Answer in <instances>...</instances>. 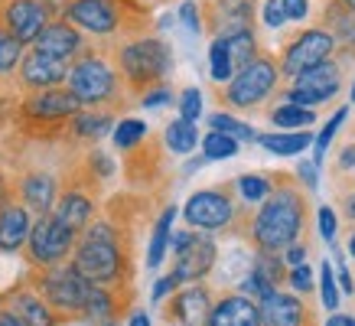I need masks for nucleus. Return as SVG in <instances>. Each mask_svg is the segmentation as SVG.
Returning <instances> with one entry per match:
<instances>
[{
  "instance_id": "1",
  "label": "nucleus",
  "mask_w": 355,
  "mask_h": 326,
  "mask_svg": "<svg viewBox=\"0 0 355 326\" xmlns=\"http://www.w3.org/2000/svg\"><path fill=\"white\" fill-rule=\"evenodd\" d=\"M72 271L98 287H114L128 274V248L121 245V232L108 218L92 222L72 248Z\"/></svg>"
},
{
  "instance_id": "2",
  "label": "nucleus",
  "mask_w": 355,
  "mask_h": 326,
  "mask_svg": "<svg viewBox=\"0 0 355 326\" xmlns=\"http://www.w3.org/2000/svg\"><path fill=\"white\" fill-rule=\"evenodd\" d=\"M303 228V199L293 189H277L268 196V203L261 206L251 225V239L261 251L277 255V251L291 248Z\"/></svg>"
},
{
  "instance_id": "3",
  "label": "nucleus",
  "mask_w": 355,
  "mask_h": 326,
  "mask_svg": "<svg viewBox=\"0 0 355 326\" xmlns=\"http://www.w3.org/2000/svg\"><path fill=\"white\" fill-rule=\"evenodd\" d=\"M118 65H121V76L128 78V85L150 88V85H160V78L170 72L173 55H170V46L163 40L144 36V40L121 46Z\"/></svg>"
},
{
  "instance_id": "4",
  "label": "nucleus",
  "mask_w": 355,
  "mask_h": 326,
  "mask_svg": "<svg viewBox=\"0 0 355 326\" xmlns=\"http://www.w3.org/2000/svg\"><path fill=\"white\" fill-rule=\"evenodd\" d=\"M88 287L92 284L85 277H78L72 271V264H59V268H46V271L36 274V293L43 297L49 310L55 316H82V304L88 297Z\"/></svg>"
},
{
  "instance_id": "5",
  "label": "nucleus",
  "mask_w": 355,
  "mask_h": 326,
  "mask_svg": "<svg viewBox=\"0 0 355 326\" xmlns=\"http://www.w3.org/2000/svg\"><path fill=\"white\" fill-rule=\"evenodd\" d=\"M69 92L78 98L82 108H95V105H105L118 95V76L101 55H82L76 65H69Z\"/></svg>"
},
{
  "instance_id": "6",
  "label": "nucleus",
  "mask_w": 355,
  "mask_h": 326,
  "mask_svg": "<svg viewBox=\"0 0 355 326\" xmlns=\"http://www.w3.org/2000/svg\"><path fill=\"white\" fill-rule=\"evenodd\" d=\"M76 239L78 235H72L62 222H55L53 212H49V216H40L30 225L26 258H30V264L33 268H40V271H46V268H59V264L72 255Z\"/></svg>"
},
{
  "instance_id": "7",
  "label": "nucleus",
  "mask_w": 355,
  "mask_h": 326,
  "mask_svg": "<svg viewBox=\"0 0 355 326\" xmlns=\"http://www.w3.org/2000/svg\"><path fill=\"white\" fill-rule=\"evenodd\" d=\"M59 10L49 0H7L0 10V30L10 33L20 46L36 43V36L53 23V13Z\"/></svg>"
},
{
  "instance_id": "8",
  "label": "nucleus",
  "mask_w": 355,
  "mask_h": 326,
  "mask_svg": "<svg viewBox=\"0 0 355 326\" xmlns=\"http://www.w3.org/2000/svg\"><path fill=\"white\" fill-rule=\"evenodd\" d=\"M277 85V65L270 59H254L251 65H245L241 72L232 76L225 88V101L235 108H251L270 95V88Z\"/></svg>"
},
{
  "instance_id": "9",
  "label": "nucleus",
  "mask_w": 355,
  "mask_h": 326,
  "mask_svg": "<svg viewBox=\"0 0 355 326\" xmlns=\"http://www.w3.org/2000/svg\"><path fill=\"white\" fill-rule=\"evenodd\" d=\"M186 225L205 228V232H218L235 222V203L225 189H199L186 199L183 206Z\"/></svg>"
},
{
  "instance_id": "10",
  "label": "nucleus",
  "mask_w": 355,
  "mask_h": 326,
  "mask_svg": "<svg viewBox=\"0 0 355 326\" xmlns=\"http://www.w3.org/2000/svg\"><path fill=\"white\" fill-rule=\"evenodd\" d=\"M173 255H176V264H173L170 277L176 284H196L216 268L218 248L209 232H189L186 245L180 251H173Z\"/></svg>"
},
{
  "instance_id": "11",
  "label": "nucleus",
  "mask_w": 355,
  "mask_h": 326,
  "mask_svg": "<svg viewBox=\"0 0 355 326\" xmlns=\"http://www.w3.org/2000/svg\"><path fill=\"white\" fill-rule=\"evenodd\" d=\"M62 13L78 33L111 36L121 30V0H69Z\"/></svg>"
},
{
  "instance_id": "12",
  "label": "nucleus",
  "mask_w": 355,
  "mask_h": 326,
  "mask_svg": "<svg viewBox=\"0 0 355 326\" xmlns=\"http://www.w3.org/2000/svg\"><path fill=\"white\" fill-rule=\"evenodd\" d=\"M333 36L326 30H306L300 33L297 40H293L287 49H284V72L287 76H300L306 69H316V65L329 62V55H333Z\"/></svg>"
},
{
  "instance_id": "13",
  "label": "nucleus",
  "mask_w": 355,
  "mask_h": 326,
  "mask_svg": "<svg viewBox=\"0 0 355 326\" xmlns=\"http://www.w3.org/2000/svg\"><path fill=\"white\" fill-rule=\"evenodd\" d=\"M336 92H339V69L333 62H323L293 78V88H291V95H287V101L300 105V108H313V105H320L326 98H333Z\"/></svg>"
},
{
  "instance_id": "14",
  "label": "nucleus",
  "mask_w": 355,
  "mask_h": 326,
  "mask_svg": "<svg viewBox=\"0 0 355 326\" xmlns=\"http://www.w3.org/2000/svg\"><path fill=\"white\" fill-rule=\"evenodd\" d=\"M78 111H82L78 98L62 85L46 88V92H33L23 101V114L33 121H65V118H76Z\"/></svg>"
},
{
  "instance_id": "15",
  "label": "nucleus",
  "mask_w": 355,
  "mask_h": 326,
  "mask_svg": "<svg viewBox=\"0 0 355 326\" xmlns=\"http://www.w3.org/2000/svg\"><path fill=\"white\" fill-rule=\"evenodd\" d=\"M212 310V293L202 284L183 287L173 293L170 307H166V320H173V326H205Z\"/></svg>"
},
{
  "instance_id": "16",
  "label": "nucleus",
  "mask_w": 355,
  "mask_h": 326,
  "mask_svg": "<svg viewBox=\"0 0 355 326\" xmlns=\"http://www.w3.org/2000/svg\"><path fill=\"white\" fill-rule=\"evenodd\" d=\"M69 76V62L62 59H53V55L33 53L20 59V82L33 92H46V88H59Z\"/></svg>"
},
{
  "instance_id": "17",
  "label": "nucleus",
  "mask_w": 355,
  "mask_h": 326,
  "mask_svg": "<svg viewBox=\"0 0 355 326\" xmlns=\"http://www.w3.org/2000/svg\"><path fill=\"white\" fill-rule=\"evenodd\" d=\"M33 53H43V55H53V59L69 62V59H76V55L82 53V33H78L72 23L53 20L40 36H36Z\"/></svg>"
},
{
  "instance_id": "18",
  "label": "nucleus",
  "mask_w": 355,
  "mask_h": 326,
  "mask_svg": "<svg viewBox=\"0 0 355 326\" xmlns=\"http://www.w3.org/2000/svg\"><path fill=\"white\" fill-rule=\"evenodd\" d=\"M205 326H261L258 304L245 293H225L212 304Z\"/></svg>"
},
{
  "instance_id": "19",
  "label": "nucleus",
  "mask_w": 355,
  "mask_h": 326,
  "mask_svg": "<svg viewBox=\"0 0 355 326\" xmlns=\"http://www.w3.org/2000/svg\"><path fill=\"white\" fill-rule=\"evenodd\" d=\"M92 216H95V199H92L88 193H82L78 186L65 189L53 206V218L55 222H62L72 235H82V232L92 225Z\"/></svg>"
},
{
  "instance_id": "20",
  "label": "nucleus",
  "mask_w": 355,
  "mask_h": 326,
  "mask_svg": "<svg viewBox=\"0 0 355 326\" xmlns=\"http://www.w3.org/2000/svg\"><path fill=\"white\" fill-rule=\"evenodd\" d=\"M59 199V183L49 173H26L20 180V206L36 216H49Z\"/></svg>"
},
{
  "instance_id": "21",
  "label": "nucleus",
  "mask_w": 355,
  "mask_h": 326,
  "mask_svg": "<svg viewBox=\"0 0 355 326\" xmlns=\"http://www.w3.org/2000/svg\"><path fill=\"white\" fill-rule=\"evenodd\" d=\"M258 314H261V326H303L306 307L291 293L270 291L268 297L258 300Z\"/></svg>"
},
{
  "instance_id": "22",
  "label": "nucleus",
  "mask_w": 355,
  "mask_h": 326,
  "mask_svg": "<svg viewBox=\"0 0 355 326\" xmlns=\"http://www.w3.org/2000/svg\"><path fill=\"white\" fill-rule=\"evenodd\" d=\"M30 212L13 203V199H0V251H20L30 239Z\"/></svg>"
},
{
  "instance_id": "23",
  "label": "nucleus",
  "mask_w": 355,
  "mask_h": 326,
  "mask_svg": "<svg viewBox=\"0 0 355 326\" xmlns=\"http://www.w3.org/2000/svg\"><path fill=\"white\" fill-rule=\"evenodd\" d=\"M3 307L13 310L26 326H59V316L49 310V304L36 291H26V287H17Z\"/></svg>"
},
{
  "instance_id": "24",
  "label": "nucleus",
  "mask_w": 355,
  "mask_h": 326,
  "mask_svg": "<svg viewBox=\"0 0 355 326\" xmlns=\"http://www.w3.org/2000/svg\"><path fill=\"white\" fill-rule=\"evenodd\" d=\"M118 297H114V291L111 287H98V284H92L88 287V297L85 304H82V320L92 326H111L114 320H118Z\"/></svg>"
},
{
  "instance_id": "25",
  "label": "nucleus",
  "mask_w": 355,
  "mask_h": 326,
  "mask_svg": "<svg viewBox=\"0 0 355 326\" xmlns=\"http://www.w3.org/2000/svg\"><path fill=\"white\" fill-rule=\"evenodd\" d=\"M251 7H254V0H222L216 7L218 10V36L248 30V23H251Z\"/></svg>"
},
{
  "instance_id": "26",
  "label": "nucleus",
  "mask_w": 355,
  "mask_h": 326,
  "mask_svg": "<svg viewBox=\"0 0 355 326\" xmlns=\"http://www.w3.org/2000/svg\"><path fill=\"white\" fill-rule=\"evenodd\" d=\"M225 40V49H228V62L235 72H241L245 65H251L258 59V43H254V33L251 30H238V33H228L222 36Z\"/></svg>"
},
{
  "instance_id": "27",
  "label": "nucleus",
  "mask_w": 355,
  "mask_h": 326,
  "mask_svg": "<svg viewBox=\"0 0 355 326\" xmlns=\"http://www.w3.org/2000/svg\"><path fill=\"white\" fill-rule=\"evenodd\" d=\"M72 124V134H76L78 141H98V137H105L111 128H114V118L105 114V111H78L76 118H69Z\"/></svg>"
},
{
  "instance_id": "28",
  "label": "nucleus",
  "mask_w": 355,
  "mask_h": 326,
  "mask_svg": "<svg viewBox=\"0 0 355 326\" xmlns=\"http://www.w3.org/2000/svg\"><path fill=\"white\" fill-rule=\"evenodd\" d=\"M258 144L268 153H277V157H293V153H303L313 144V137L306 130H293V134H261Z\"/></svg>"
},
{
  "instance_id": "29",
  "label": "nucleus",
  "mask_w": 355,
  "mask_h": 326,
  "mask_svg": "<svg viewBox=\"0 0 355 326\" xmlns=\"http://www.w3.org/2000/svg\"><path fill=\"white\" fill-rule=\"evenodd\" d=\"M173 218H176V209H163V216L157 218L153 225V239L150 248H147V268H160L163 258H166V248H170V235H173Z\"/></svg>"
},
{
  "instance_id": "30",
  "label": "nucleus",
  "mask_w": 355,
  "mask_h": 326,
  "mask_svg": "<svg viewBox=\"0 0 355 326\" xmlns=\"http://www.w3.org/2000/svg\"><path fill=\"white\" fill-rule=\"evenodd\" d=\"M163 141H166V147H170L173 153H193L196 144H199V130H196V124H189V121L176 118L166 124Z\"/></svg>"
},
{
  "instance_id": "31",
  "label": "nucleus",
  "mask_w": 355,
  "mask_h": 326,
  "mask_svg": "<svg viewBox=\"0 0 355 326\" xmlns=\"http://www.w3.org/2000/svg\"><path fill=\"white\" fill-rule=\"evenodd\" d=\"M326 20H329V36L336 40H343V43H355V10L352 7H345V3H329V10H326Z\"/></svg>"
},
{
  "instance_id": "32",
  "label": "nucleus",
  "mask_w": 355,
  "mask_h": 326,
  "mask_svg": "<svg viewBox=\"0 0 355 326\" xmlns=\"http://www.w3.org/2000/svg\"><path fill=\"white\" fill-rule=\"evenodd\" d=\"M144 137H147V124L140 118H124L118 121V128L111 130V141H114L118 151H134Z\"/></svg>"
},
{
  "instance_id": "33",
  "label": "nucleus",
  "mask_w": 355,
  "mask_h": 326,
  "mask_svg": "<svg viewBox=\"0 0 355 326\" xmlns=\"http://www.w3.org/2000/svg\"><path fill=\"white\" fill-rule=\"evenodd\" d=\"M270 121L277 124V128H310L313 121H316V114H313V108H300V105H291V101H284L280 108L270 111Z\"/></svg>"
},
{
  "instance_id": "34",
  "label": "nucleus",
  "mask_w": 355,
  "mask_h": 326,
  "mask_svg": "<svg viewBox=\"0 0 355 326\" xmlns=\"http://www.w3.org/2000/svg\"><path fill=\"white\" fill-rule=\"evenodd\" d=\"M209 128L218 130V134H225V137H232V141H258V134L248 128L245 121L232 118V114H225V111L212 114V118H209Z\"/></svg>"
},
{
  "instance_id": "35",
  "label": "nucleus",
  "mask_w": 355,
  "mask_h": 326,
  "mask_svg": "<svg viewBox=\"0 0 355 326\" xmlns=\"http://www.w3.org/2000/svg\"><path fill=\"white\" fill-rule=\"evenodd\" d=\"M209 69H212V78H216V82H232V76H235V69L228 62V49H225V40H222V36H216L212 46H209Z\"/></svg>"
},
{
  "instance_id": "36",
  "label": "nucleus",
  "mask_w": 355,
  "mask_h": 326,
  "mask_svg": "<svg viewBox=\"0 0 355 326\" xmlns=\"http://www.w3.org/2000/svg\"><path fill=\"white\" fill-rule=\"evenodd\" d=\"M202 151H205V160H228L238 153V141L218 134V130H209L202 137Z\"/></svg>"
},
{
  "instance_id": "37",
  "label": "nucleus",
  "mask_w": 355,
  "mask_h": 326,
  "mask_svg": "<svg viewBox=\"0 0 355 326\" xmlns=\"http://www.w3.org/2000/svg\"><path fill=\"white\" fill-rule=\"evenodd\" d=\"M345 114H349V108H339L329 118V124H326L320 134H316V141H313V166H323V160H326V147H329V141L336 137V128L345 121Z\"/></svg>"
},
{
  "instance_id": "38",
  "label": "nucleus",
  "mask_w": 355,
  "mask_h": 326,
  "mask_svg": "<svg viewBox=\"0 0 355 326\" xmlns=\"http://www.w3.org/2000/svg\"><path fill=\"white\" fill-rule=\"evenodd\" d=\"M20 59H23V46L13 40L10 33L0 30V76L13 72V69L20 65Z\"/></svg>"
},
{
  "instance_id": "39",
  "label": "nucleus",
  "mask_w": 355,
  "mask_h": 326,
  "mask_svg": "<svg viewBox=\"0 0 355 326\" xmlns=\"http://www.w3.org/2000/svg\"><path fill=\"white\" fill-rule=\"evenodd\" d=\"M238 193H241V199H248V203H261V199H268L270 196V183L264 180V176H238Z\"/></svg>"
},
{
  "instance_id": "40",
  "label": "nucleus",
  "mask_w": 355,
  "mask_h": 326,
  "mask_svg": "<svg viewBox=\"0 0 355 326\" xmlns=\"http://www.w3.org/2000/svg\"><path fill=\"white\" fill-rule=\"evenodd\" d=\"M320 297H323L326 310H339V287H336V274L329 261H323V268H320Z\"/></svg>"
},
{
  "instance_id": "41",
  "label": "nucleus",
  "mask_w": 355,
  "mask_h": 326,
  "mask_svg": "<svg viewBox=\"0 0 355 326\" xmlns=\"http://www.w3.org/2000/svg\"><path fill=\"white\" fill-rule=\"evenodd\" d=\"M199 114H202V92L199 88H186L183 95H180V118L196 124Z\"/></svg>"
},
{
  "instance_id": "42",
  "label": "nucleus",
  "mask_w": 355,
  "mask_h": 326,
  "mask_svg": "<svg viewBox=\"0 0 355 326\" xmlns=\"http://www.w3.org/2000/svg\"><path fill=\"white\" fill-rule=\"evenodd\" d=\"M88 166L95 170V173H92V180H111V173H114V160H111L108 153H101V151H92Z\"/></svg>"
},
{
  "instance_id": "43",
  "label": "nucleus",
  "mask_w": 355,
  "mask_h": 326,
  "mask_svg": "<svg viewBox=\"0 0 355 326\" xmlns=\"http://www.w3.org/2000/svg\"><path fill=\"white\" fill-rule=\"evenodd\" d=\"M180 20L186 23V30H189V33L202 30V17H199V7H196L193 0H186L183 7H180Z\"/></svg>"
},
{
  "instance_id": "44",
  "label": "nucleus",
  "mask_w": 355,
  "mask_h": 326,
  "mask_svg": "<svg viewBox=\"0 0 355 326\" xmlns=\"http://www.w3.org/2000/svg\"><path fill=\"white\" fill-rule=\"evenodd\" d=\"M280 10H284V20H303L310 13V3L306 0H280Z\"/></svg>"
},
{
  "instance_id": "45",
  "label": "nucleus",
  "mask_w": 355,
  "mask_h": 326,
  "mask_svg": "<svg viewBox=\"0 0 355 326\" xmlns=\"http://www.w3.org/2000/svg\"><path fill=\"white\" fill-rule=\"evenodd\" d=\"M291 287L293 291H300V293H306L313 287V271L306 268V264H300V268H293L291 271Z\"/></svg>"
},
{
  "instance_id": "46",
  "label": "nucleus",
  "mask_w": 355,
  "mask_h": 326,
  "mask_svg": "<svg viewBox=\"0 0 355 326\" xmlns=\"http://www.w3.org/2000/svg\"><path fill=\"white\" fill-rule=\"evenodd\" d=\"M316 218H320V235H323L326 241H333L336 239V212L329 206H323Z\"/></svg>"
},
{
  "instance_id": "47",
  "label": "nucleus",
  "mask_w": 355,
  "mask_h": 326,
  "mask_svg": "<svg viewBox=\"0 0 355 326\" xmlns=\"http://www.w3.org/2000/svg\"><path fill=\"white\" fill-rule=\"evenodd\" d=\"M166 101H170V88L166 85L153 88V92H144V98H140L144 108H160V105H166Z\"/></svg>"
},
{
  "instance_id": "48",
  "label": "nucleus",
  "mask_w": 355,
  "mask_h": 326,
  "mask_svg": "<svg viewBox=\"0 0 355 326\" xmlns=\"http://www.w3.org/2000/svg\"><path fill=\"white\" fill-rule=\"evenodd\" d=\"M176 287H180V284L173 281L170 274H163L160 281L153 284V293H150V297H153V304H160V300H166V293H173V291H176Z\"/></svg>"
},
{
  "instance_id": "49",
  "label": "nucleus",
  "mask_w": 355,
  "mask_h": 326,
  "mask_svg": "<svg viewBox=\"0 0 355 326\" xmlns=\"http://www.w3.org/2000/svg\"><path fill=\"white\" fill-rule=\"evenodd\" d=\"M264 23H268L270 30L284 23V10H280V0H268V3H264Z\"/></svg>"
},
{
  "instance_id": "50",
  "label": "nucleus",
  "mask_w": 355,
  "mask_h": 326,
  "mask_svg": "<svg viewBox=\"0 0 355 326\" xmlns=\"http://www.w3.org/2000/svg\"><path fill=\"white\" fill-rule=\"evenodd\" d=\"M284 251H287V258H284V261H287L291 268H300V264H306V261H303V258H306V248H303V245H291V248H284Z\"/></svg>"
},
{
  "instance_id": "51",
  "label": "nucleus",
  "mask_w": 355,
  "mask_h": 326,
  "mask_svg": "<svg viewBox=\"0 0 355 326\" xmlns=\"http://www.w3.org/2000/svg\"><path fill=\"white\" fill-rule=\"evenodd\" d=\"M297 173H300V180H303L306 189H316L320 180H316V166H313V163H300V170H297Z\"/></svg>"
},
{
  "instance_id": "52",
  "label": "nucleus",
  "mask_w": 355,
  "mask_h": 326,
  "mask_svg": "<svg viewBox=\"0 0 355 326\" xmlns=\"http://www.w3.org/2000/svg\"><path fill=\"white\" fill-rule=\"evenodd\" d=\"M0 326H26L20 320V316L13 314V310H7V307H0Z\"/></svg>"
},
{
  "instance_id": "53",
  "label": "nucleus",
  "mask_w": 355,
  "mask_h": 326,
  "mask_svg": "<svg viewBox=\"0 0 355 326\" xmlns=\"http://www.w3.org/2000/svg\"><path fill=\"white\" fill-rule=\"evenodd\" d=\"M336 287H343L345 293H352V291H355V284H352V274L345 271V268H339V284H336Z\"/></svg>"
},
{
  "instance_id": "54",
  "label": "nucleus",
  "mask_w": 355,
  "mask_h": 326,
  "mask_svg": "<svg viewBox=\"0 0 355 326\" xmlns=\"http://www.w3.org/2000/svg\"><path fill=\"white\" fill-rule=\"evenodd\" d=\"M128 326H150V316L144 314V310H134L130 320H128Z\"/></svg>"
},
{
  "instance_id": "55",
  "label": "nucleus",
  "mask_w": 355,
  "mask_h": 326,
  "mask_svg": "<svg viewBox=\"0 0 355 326\" xmlns=\"http://www.w3.org/2000/svg\"><path fill=\"white\" fill-rule=\"evenodd\" d=\"M326 326H355V316H343V314H336L326 320Z\"/></svg>"
},
{
  "instance_id": "56",
  "label": "nucleus",
  "mask_w": 355,
  "mask_h": 326,
  "mask_svg": "<svg viewBox=\"0 0 355 326\" xmlns=\"http://www.w3.org/2000/svg\"><path fill=\"white\" fill-rule=\"evenodd\" d=\"M343 166H355V147H345L343 151Z\"/></svg>"
},
{
  "instance_id": "57",
  "label": "nucleus",
  "mask_w": 355,
  "mask_h": 326,
  "mask_svg": "<svg viewBox=\"0 0 355 326\" xmlns=\"http://www.w3.org/2000/svg\"><path fill=\"white\" fill-rule=\"evenodd\" d=\"M349 255L355 258V232H352V239H349Z\"/></svg>"
},
{
  "instance_id": "58",
  "label": "nucleus",
  "mask_w": 355,
  "mask_h": 326,
  "mask_svg": "<svg viewBox=\"0 0 355 326\" xmlns=\"http://www.w3.org/2000/svg\"><path fill=\"white\" fill-rule=\"evenodd\" d=\"M349 216L355 218V196H352V199H349Z\"/></svg>"
},
{
  "instance_id": "59",
  "label": "nucleus",
  "mask_w": 355,
  "mask_h": 326,
  "mask_svg": "<svg viewBox=\"0 0 355 326\" xmlns=\"http://www.w3.org/2000/svg\"><path fill=\"white\" fill-rule=\"evenodd\" d=\"M339 3H345V7H352L355 10V0H339Z\"/></svg>"
},
{
  "instance_id": "60",
  "label": "nucleus",
  "mask_w": 355,
  "mask_h": 326,
  "mask_svg": "<svg viewBox=\"0 0 355 326\" xmlns=\"http://www.w3.org/2000/svg\"><path fill=\"white\" fill-rule=\"evenodd\" d=\"M352 101H355V85H352Z\"/></svg>"
},
{
  "instance_id": "61",
  "label": "nucleus",
  "mask_w": 355,
  "mask_h": 326,
  "mask_svg": "<svg viewBox=\"0 0 355 326\" xmlns=\"http://www.w3.org/2000/svg\"><path fill=\"white\" fill-rule=\"evenodd\" d=\"M0 10H3V0H0Z\"/></svg>"
},
{
  "instance_id": "62",
  "label": "nucleus",
  "mask_w": 355,
  "mask_h": 326,
  "mask_svg": "<svg viewBox=\"0 0 355 326\" xmlns=\"http://www.w3.org/2000/svg\"><path fill=\"white\" fill-rule=\"evenodd\" d=\"M111 326H118V323H111Z\"/></svg>"
},
{
  "instance_id": "63",
  "label": "nucleus",
  "mask_w": 355,
  "mask_h": 326,
  "mask_svg": "<svg viewBox=\"0 0 355 326\" xmlns=\"http://www.w3.org/2000/svg\"><path fill=\"white\" fill-rule=\"evenodd\" d=\"M170 326H173V323H170Z\"/></svg>"
}]
</instances>
